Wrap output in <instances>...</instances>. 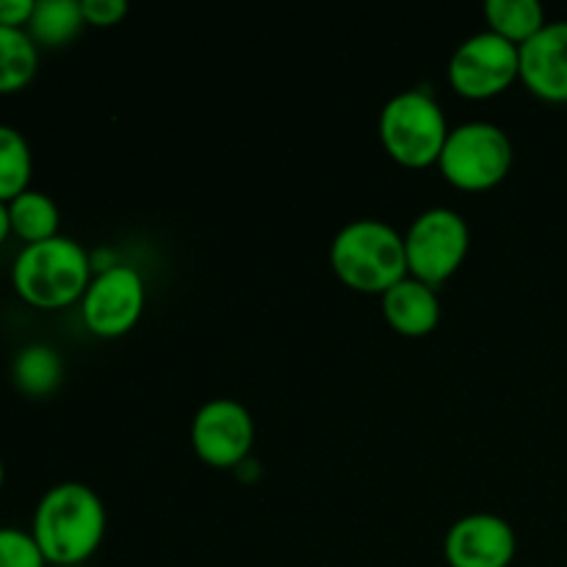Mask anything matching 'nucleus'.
<instances>
[{
  "instance_id": "9",
  "label": "nucleus",
  "mask_w": 567,
  "mask_h": 567,
  "mask_svg": "<svg viewBox=\"0 0 567 567\" xmlns=\"http://www.w3.org/2000/svg\"><path fill=\"white\" fill-rule=\"evenodd\" d=\"M255 443V421L236 399H208L194 413L192 446L214 468H238L247 463Z\"/></svg>"
},
{
  "instance_id": "12",
  "label": "nucleus",
  "mask_w": 567,
  "mask_h": 567,
  "mask_svg": "<svg viewBox=\"0 0 567 567\" xmlns=\"http://www.w3.org/2000/svg\"><path fill=\"white\" fill-rule=\"evenodd\" d=\"M382 313L399 336L424 338L441 321V297L437 288L408 275L391 291L382 293Z\"/></svg>"
},
{
  "instance_id": "13",
  "label": "nucleus",
  "mask_w": 567,
  "mask_h": 567,
  "mask_svg": "<svg viewBox=\"0 0 567 567\" xmlns=\"http://www.w3.org/2000/svg\"><path fill=\"white\" fill-rule=\"evenodd\" d=\"M11 382L28 399H48L64 382V360L48 343H28L11 360Z\"/></svg>"
},
{
  "instance_id": "3",
  "label": "nucleus",
  "mask_w": 567,
  "mask_h": 567,
  "mask_svg": "<svg viewBox=\"0 0 567 567\" xmlns=\"http://www.w3.org/2000/svg\"><path fill=\"white\" fill-rule=\"evenodd\" d=\"M330 266L347 288L380 297L410 275L404 236L382 219L343 225L330 244Z\"/></svg>"
},
{
  "instance_id": "21",
  "label": "nucleus",
  "mask_w": 567,
  "mask_h": 567,
  "mask_svg": "<svg viewBox=\"0 0 567 567\" xmlns=\"http://www.w3.org/2000/svg\"><path fill=\"white\" fill-rule=\"evenodd\" d=\"M33 6H37V0H0V25L25 31L28 22H31Z\"/></svg>"
},
{
  "instance_id": "7",
  "label": "nucleus",
  "mask_w": 567,
  "mask_h": 567,
  "mask_svg": "<svg viewBox=\"0 0 567 567\" xmlns=\"http://www.w3.org/2000/svg\"><path fill=\"white\" fill-rule=\"evenodd\" d=\"M515 81H520V48L493 31L468 37L449 59V83L460 97H496Z\"/></svg>"
},
{
  "instance_id": "20",
  "label": "nucleus",
  "mask_w": 567,
  "mask_h": 567,
  "mask_svg": "<svg viewBox=\"0 0 567 567\" xmlns=\"http://www.w3.org/2000/svg\"><path fill=\"white\" fill-rule=\"evenodd\" d=\"M83 20L94 28H111L125 20L127 3L125 0H81Z\"/></svg>"
},
{
  "instance_id": "11",
  "label": "nucleus",
  "mask_w": 567,
  "mask_h": 567,
  "mask_svg": "<svg viewBox=\"0 0 567 567\" xmlns=\"http://www.w3.org/2000/svg\"><path fill=\"white\" fill-rule=\"evenodd\" d=\"M520 81L546 103H567V20H551L520 44Z\"/></svg>"
},
{
  "instance_id": "23",
  "label": "nucleus",
  "mask_w": 567,
  "mask_h": 567,
  "mask_svg": "<svg viewBox=\"0 0 567 567\" xmlns=\"http://www.w3.org/2000/svg\"><path fill=\"white\" fill-rule=\"evenodd\" d=\"M3 485H6V465L3 460H0V491H3Z\"/></svg>"
},
{
  "instance_id": "2",
  "label": "nucleus",
  "mask_w": 567,
  "mask_h": 567,
  "mask_svg": "<svg viewBox=\"0 0 567 567\" xmlns=\"http://www.w3.org/2000/svg\"><path fill=\"white\" fill-rule=\"evenodd\" d=\"M92 255L70 236L25 244L11 266L17 297L39 310H61L81 302L92 282Z\"/></svg>"
},
{
  "instance_id": "15",
  "label": "nucleus",
  "mask_w": 567,
  "mask_h": 567,
  "mask_svg": "<svg viewBox=\"0 0 567 567\" xmlns=\"http://www.w3.org/2000/svg\"><path fill=\"white\" fill-rule=\"evenodd\" d=\"M9 221L11 236H17L25 244H39L48 241V238L61 236L59 205L53 203V197H48L44 192H37V188H28L20 197L11 199Z\"/></svg>"
},
{
  "instance_id": "14",
  "label": "nucleus",
  "mask_w": 567,
  "mask_h": 567,
  "mask_svg": "<svg viewBox=\"0 0 567 567\" xmlns=\"http://www.w3.org/2000/svg\"><path fill=\"white\" fill-rule=\"evenodd\" d=\"M83 28H86V20H83L81 0H37L25 31L42 50L64 48Z\"/></svg>"
},
{
  "instance_id": "16",
  "label": "nucleus",
  "mask_w": 567,
  "mask_h": 567,
  "mask_svg": "<svg viewBox=\"0 0 567 567\" xmlns=\"http://www.w3.org/2000/svg\"><path fill=\"white\" fill-rule=\"evenodd\" d=\"M39 48L28 31L0 25V94H17L37 78Z\"/></svg>"
},
{
  "instance_id": "6",
  "label": "nucleus",
  "mask_w": 567,
  "mask_h": 567,
  "mask_svg": "<svg viewBox=\"0 0 567 567\" xmlns=\"http://www.w3.org/2000/svg\"><path fill=\"white\" fill-rule=\"evenodd\" d=\"M471 230L463 214L454 208L424 210L404 233L410 277L441 288L465 264Z\"/></svg>"
},
{
  "instance_id": "5",
  "label": "nucleus",
  "mask_w": 567,
  "mask_h": 567,
  "mask_svg": "<svg viewBox=\"0 0 567 567\" xmlns=\"http://www.w3.org/2000/svg\"><path fill=\"white\" fill-rule=\"evenodd\" d=\"M513 142L504 127L471 120L449 131L437 166L460 192H487L504 183L513 169Z\"/></svg>"
},
{
  "instance_id": "10",
  "label": "nucleus",
  "mask_w": 567,
  "mask_h": 567,
  "mask_svg": "<svg viewBox=\"0 0 567 567\" xmlns=\"http://www.w3.org/2000/svg\"><path fill=\"white\" fill-rule=\"evenodd\" d=\"M518 551L513 524L502 515L471 513L454 520L443 540L449 567H509Z\"/></svg>"
},
{
  "instance_id": "4",
  "label": "nucleus",
  "mask_w": 567,
  "mask_h": 567,
  "mask_svg": "<svg viewBox=\"0 0 567 567\" xmlns=\"http://www.w3.org/2000/svg\"><path fill=\"white\" fill-rule=\"evenodd\" d=\"M449 122L430 89H404L380 111V138L385 153L408 169L437 164L449 138Z\"/></svg>"
},
{
  "instance_id": "17",
  "label": "nucleus",
  "mask_w": 567,
  "mask_h": 567,
  "mask_svg": "<svg viewBox=\"0 0 567 567\" xmlns=\"http://www.w3.org/2000/svg\"><path fill=\"white\" fill-rule=\"evenodd\" d=\"M485 20L487 31L498 33L518 48L548 22L546 9L537 0H487Z\"/></svg>"
},
{
  "instance_id": "22",
  "label": "nucleus",
  "mask_w": 567,
  "mask_h": 567,
  "mask_svg": "<svg viewBox=\"0 0 567 567\" xmlns=\"http://www.w3.org/2000/svg\"><path fill=\"white\" fill-rule=\"evenodd\" d=\"M11 236V221H9V205L0 203V247L6 244V238Z\"/></svg>"
},
{
  "instance_id": "8",
  "label": "nucleus",
  "mask_w": 567,
  "mask_h": 567,
  "mask_svg": "<svg viewBox=\"0 0 567 567\" xmlns=\"http://www.w3.org/2000/svg\"><path fill=\"white\" fill-rule=\"evenodd\" d=\"M147 302L142 275L127 264L103 266L81 299V319L97 338H122L138 324Z\"/></svg>"
},
{
  "instance_id": "1",
  "label": "nucleus",
  "mask_w": 567,
  "mask_h": 567,
  "mask_svg": "<svg viewBox=\"0 0 567 567\" xmlns=\"http://www.w3.org/2000/svg\"><path fill=\"white\" fill-rule=\"evenodd\" d=\"M109 526L103 498L83 482H59L39 498L31 535L48 565H81L100 548Z\"/></svg>"
},
{
  "instance_id": "19",
  "label": "nucleus",
  "mask_w": 567,
  "mask_h": 567,
  "mask_svg": "<svg viewBox=\"0 0 567 567\" xmlns=\"http://www.w3.org/2000/svg\"><path fill=\"white\" fill-rule=\"evenodd\" d=\"M42 548L33 540L31 532L0 526V567H44Z\"/></svg>"
},
{
  "instance_id": "18",
  "label": "nucleus",
  "mask_w": 567,
  "mask_h": 567,
  "mask_svg": "<svg viewBox=\"0 0 567 567\" xmlns=\"http://www.w3.org/2000/svg\"><path fill=\"white\" fill-rule=\"evenodd\" d=\"M33 155L31 144L17 127L0 125V203L9 205L31 188Z\"/></svg>"
}]
</instances>
